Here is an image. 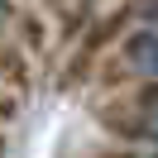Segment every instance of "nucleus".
<instances>
[{"label": "nucleus", "mask_w": 158, "mask_h": 158, "mask_svg": "<svg viewBox=\"0 0 158 158\" xmlns=\"http://www.w3.org/2000/svg\"><path fill=\"white\" fill-rule=\"evenodd\" d=\"M129 58H134L144 72H153V77H158V29H148L144 39H139L134 48H129Z\"/></svg>", "instance_id": "nucleus-1"}, {"label": "nucleus", "mask_w": 158, "mask_h": 158, "mask_svg": "<svg viewBox=\"0 0 158 158\" xmlns=\"http://www.w3.org/2000/svg\"><path fill=\"white\" fill-rule=\"evenodd\" d=\"M148 134H153V139H158V96H153V101H148Z\"/></svg>", "instance_id": "nucleus-2"}]
</instances>
